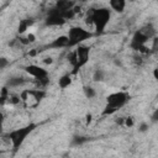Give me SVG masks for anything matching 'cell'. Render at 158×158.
I'll use <instances>...</instances> for the list:
<instances>
[{
	"label": "cell",
	"instance_id": "cell-1",
	"mask_svg": "<svg viewBox=\"0 0 158 158\" xmlns=\"http://www.w3.org/2000/svg\"><path fill=\"white\" fill-rule=\"evenodd\" d=\"M111 19V10L107 7H99V9H94L90 11L88 20L90 25L94 26L95 32L98 35H101L105 32L107 23L110 22Z\"/></svg>",
	"mask_w": 158,
	"mask_h": 158
},
{
	"label": "cell",
	"instance_id": "cell-2",
	"mask_svg": "<svg viewBox=\"0 0 158 158\" xmlns=\"http://www.w3.org/2000/svg\"><path fill=\"white\" fill-rule=\"evenodd\" d=\"M130 100V94L126 91H115L107 95L106 98V105L102 110L104 115H112L116 111H118L121 107H123Z\"/></svg>",
	"mask_w": 158,
	"mask_h": 158
},
{
	"label": "cell",
	"instance_id": "cell-3",
	"mask_svg": "<svg viewBox=\"0 0 158 158\" xmlns=\"http://www.w3.org/2000/svg\"><path fill=\"white\" fill-rule=\"evenodd\" d=\"M37 125L36 123H28L26 126H22V127H19V128H15L12 131H10L7 133V137L11 142V146L14 149H19L23 142L26 141V138L28 137V135H31L35 130H36Z\"/></svg>",
	"mask_w": 158,
	"mask_h": 158
},
{
	"label": "cell",
	"instance_id": "cell-4",
	"mask_svg": "<svg viewBox=\"0 0 158 158\" xmlns=\"http://www.w3.org/2000/svg\"><path fill=\"white\" fill-rule=\"evenodd\" d=\"M67 37H68V41H69L68 47H77L78 44H81L86 40L91 38L93 33L89 30H85L80 26H74V27H70L68 30Z\"/></svg>",
	"mask_w": 158,
	"mask_h": 158
},
{
	"label": "cell",
	"instance_id": "cell-5",
	"mask_svg": "<svg viewBox=\"0 0 158 158\" xmlns=\"http://www.w3.org/2000/svg\"><path fill=\"white\" fill-rule=\"evenodd\" d=\"M89 48L84 44H78L77 48L74 49V54H75V63H74V70L72 72V74H77L78 70H80L89 60Z\"/></svg>",
	"mask_w": 158,
	"mask_h": 158
},
{
	"label": "cell",
	"instance_id": "cell-6",
	"mask_svg": "<svg viewBox=\"0 0 158 158\" xmlns=\"http://www.w3.org/2000/svg\"><path fill=\"white\" fill-rule=\"evenodd\" d=\"M65 22H67V20L63 17L62 12L59 10H57L56 7L49 10L46 15V19H44V23L48 27H58V26L64 25Z\"/></svg>",
	"mask_w": 158,
	"mask_h": 158
},
{
	"label": "cell",
	"instance_id": "cell-7",
	"mask_svg": "<svg viewBox=\"0 0 158 158\" xmlns=\"http://www.w3.org/2000/svg\"><path fill=\"white\" fill-rule=\"evenodd\" d=\"M25 72L32 77L35 80H41L48 78V70L43 67H40L37 64H28L25 67Z\"/></svg>",
	"mask_w": 158,
	"mask_h": 158
},
{
	"label": "cell",
	"instance_id": "cell-8",
	"mask_svg": "<svg viewBox=\"0 0 158 158\" xmlns=\"http://www.w3.org/2000/svg\"><path fill=\"white\" fill-rule=\"evenodd\" d=\"M68 44H69L68 37H67V35H63V36H59V37L54 38V40L48 44V48L59 49V48H65V47H68Z\"/></svg>",
	"mask_w": 158,
	"mask_h": 158
},
{
	"label": "cell",
	"instance_id": "cell-9",
	"mask_svg": "<svg viewBox=\"0 0 158 158\" xmlns=\"http://www.w3.org/2000/svg\"><path fill=\"white\" fill-rule=\"evenodd\" d=\"M126 2H127V0H109L110 9L112 11H115V12H118V14L125 11Z\"/></svg>",
	"mask_w": 158,
	"mask_h": 158
},
{
	"label": "cell",
	"instance_id": "cell-10",
	"mask_svg": "<svg viewBox=\"0 0 158 158\" xmlns=\"http://www.w3.org/2000/svg\"><path fill=\"white\" fill-rule=\"evenodd\" d=\"M73 83V79H72V74L70 73H67V74H63L62 77H59L58 79V86L60 89H67L68 86H70Z\"/></svg>",
	"mask_w": 158,
	"mask_h": 158
},
{
	"label": "cell",
	"instance_id": "cell-11",
	"mask_svg": "<svg viewBox=\"0 0 158 158\" xmlns=\"http://www.w3.org/2000/svg\"><path fill=\"white\" fill-rule=\"evenodd\" d=\"M74 6V2L72 0H56L54 7L59 11H65L68 9H72Z\"/></svg>",
	"mask_w": 158,
	"mask_h": 158
},
{
	"label": "cell",
	"instance_id": "cell-12",
	"mask_svg": "<svg viewBox=\"0 0 158 158\" xmlns=\"http://www.w3.org/2000/svg\"><path fill=\"white\" fill-rule=\"evenodd\" d=\"M32 25H33V20H31V19L21 20V21H20V23H19V28H17L19 33H20V35L25 33V32H26V31H27Z\"/></svg>",
	"mask_w": 158,
	"mask_h": 158
},
{
	"label": "cell",
	"instance_id": "cell-13",
	"mask_svg": "<svg viewBox=\"0 0 158 158\" xmlns=\"http://www.w3.org/2000/svg\"><path fill=\"white\" fill-rule=\"evenodd\" d=\"M25 81H26L25 78H22V77H12L7 80V85L10 88H17V86L22 85Z\"/></svg>",
	"mask_w": 158,
	"mask_h": 158
},
{
	"label": "cell",
	"instance_id": "cell-14",
	"mask_svg": "<svg viewBox=\"0 0 158 158\" xmlns=\"http://www.w3.org/2000/svg\"><path fill=\"white\" fill-rule=\"evenodd\" d=\"M149 40L152 38V37H154V35H156V30H154V27H153V25L152 23H148V25H146L142 30H141Z\"/></svg>",
	"mask_w": 158,
	"mask_h": 158
},
{
	"label": "cell",
	"instance_id": "cell-15",
	"mask_svg": "<svg viewBox=\"0 0 158 158\" xmlns=\"http://www.w3.org/2000/svg\"><path fill=\"white\" fill-rule=\"evenodd\" d=\"M83 91H84V95H85L86 99H93V98H95V95H96L95 89H94L93 86H90V85H85V86L83 88Z\"/></svg>",
	"mask_w": 158,
	"mask_h": 158
},
{
	"label": "cell",
	"instance_id": "cell-16",
	"mask_svg": "<svg viewBox=\"0 0 158 158\" xmlns=\"http://www.w3.org/2000/svg\"><path fill=\"white\" fill-rule=\"evenodd\" d=\"M105 79V72L102 69H96L94 72V75H93V80L94 81H101Z\"/></svg>",
	"mask_w": 158,
	"mask_h": 158
},
{
	"label": "cell",
	"instance_id": "cell-17",
	"mask_svg": "<svg viewBox=\"0 0 158 158\" xmlns=\"http://www.w3.org/2000/svg\"><path fill=\"white\" fill-rule=\"evenodd\" d=\"M7 65H9V59L5 57H0V70L5 69Z\"/></svg>",
	"mask_w": 158,
	"mask_h": 158
},
{
	"label": "cell",
	"instance_id": "cell-18",
	"mask_svg": "<svg viewBox=\"0 0 158 158\" xmlns=\"http://www.w3.org/2000/svg\"><path fill=\"white\" fill-rule=\"evenodd\" d=\"M122 123H123L126 127H132V126H133V118H132V117H126V118H123Z\"/></svg>",
	"mask_w": 158,
	"mask_h": 158
},
{
	"label": "cell",
	"instance_id": "cell-19",
	"mask_svg": "<svg viewBox=\"0 0 158 158\" xmlns=\"http://www.w3.org/2000/svg\"><path fill=\"white\" fill-rule=\"evenodd\" d=\"M4 121H5V116L0 111V135H2V131H4Z\"/></svg>",
	"mask_w": 158,
	"mask_h": 158
},
{
	"label": "cell",
	"instance_id": "cell-20",
	"mask_svg": "<svg viewBox=\"0 0 158 158\" xmlns=\"http://www.w3.org/2000/svg\"><path fill=\"white\" fill-rule=\"evenodd\" d=\"M148 130V123H146V122H142L141 125H139V128H138V131L139 132H146Z\"/></svg>",
	"mask_w": 158,
	"mask_h": 158
},
{
	"label": "cell",
	"instance_id": "cell-21",
	"mask_svg": "<svg viewBox=\"0 0 158 158\" xmlns=\"http://www.w3.org/2000/svg\"><path fill=\"white\" fill-rule=\"evenodd\" d=\"M43 63H46V64H51V63H53V59H52L51 57H47V58L43 59Z\"/></svg>",
	"mask_w": 158,
	"mask_h": 158
}]
</instances>
